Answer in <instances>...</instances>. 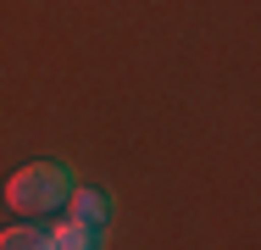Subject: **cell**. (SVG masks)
Segmentation results:
<instances>
[{"instance_id": "obj_1", "label": "cell", "mask_w": 261, "mask_h": 250, "mask_svg": "<svg viewBox=\"0 0 261 250\" xmlns=\"http://www.w3.org/2000/svg\"><path fill=\"white\" fill-rule=\"evenodd\" d=\"M72 195V167L67 161H28L6 178V206L17 217H50Z\"/></svg>"}, {"instance_id": "obj_2", "label": "cell", "mask_w": 261, "mask_h": 250, "mask_svg": "<svg viewBox=\"0 0 261 250\" xmlns=\"http://www.w3.org/2000/svg\"><path fill=\"white\" fill-rule=\"evenodd\" d=\"M72 222H84V228H100L111 222V195L106 189H95V184H72V195H67V206H61Z\"/></svg>"}, {"instance_id": "obj_3", "label": "cell", "mask_w": 261, "mask_h": 250, "mask_svg": "<svg viewBox=\"0 0 261 250\" xmlns=\"http://www.w3.org/2000/svg\"><path fill=\"white\" fill-rule=\"evenodd\" d=\"M50 245H56V250H100V245H106V234H100V228L72 222V217H61V222L50 228Z\"/></svg>"}, {"instance_id": "obj_4", "label": "cell", "mask_w": 261, "mask_h": 250, "mask_svg": "<svg viewBox=\"0 0 261 250\" xmlns=\"http://www.w3.org/2000/svg\"><path fill=\"white\" fill-rule=\"evenodd\" d=\"M0 250H56V245H50V234H45V228L22 222V228H6V234H0Z\"/></svg>"}]
</instances>
